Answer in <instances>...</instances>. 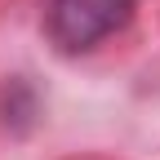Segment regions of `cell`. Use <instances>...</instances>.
I'll list each match as a JSON object with an SVG mask.
<instances>
[{
  "label": "cell",
  "mask_w": 160,
  "mask_h": 160,
  "mask_svg": "<svg viewBox=\"0 0 160 160\" xmlns=\"http://www.w3.org/2000/svg\"><path fill=\"white\" fill-rule=\"evenodd\" d=\"M138 0H45V36L58 53H89L133 18Z\"/></svg>",
  "instance_id": "obj_1"
}]
</instances>
